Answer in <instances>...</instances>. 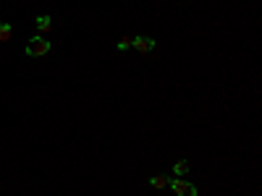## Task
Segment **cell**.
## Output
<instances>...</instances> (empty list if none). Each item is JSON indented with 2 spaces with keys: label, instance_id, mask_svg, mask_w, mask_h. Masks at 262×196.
<instances>
[{
  "label": "cell",
  "instance_id": "obj_4",
  "mask_svg": "<svg viewBox=\"0 0 262 196\" xmlns=\"http://www.w3.org/2000/svg\"><path fill=\"white\" fill-rule=\"evenodd\" d=\"M50 29H53V18L50 16H37V32L48 34Z\"/></svg>",
  "mask_w": 262,
  "mask_h": 196
},
{
  "label": "cell",
  "instance_id": "obj_8",
  "mask_svg": "<svg viewBox=\"0 0 262 196\" xmlns=\"http://www.w3.org/2000/svg\"><path fill=\"white\" fill-rule=\"evenodd\" d=\"M131 45H134V37H121L118 39V53H123V50H131Z\"/></svg>",
  "mask_w": 262,
  "mask_h": 196
},
{
  "label": "cell",
  "instance_id": "obj_7",
  "mask_svg": "<svg viewBox=\"0 0 262 196\" xmlns=\"http://www.w3.org/2000/svg\"><path fill=\"white\" fill-rule=\"evenodd\" d=\"M186 173H189V162L186 160H179L176 165H173V176H176V178H184Z\"/></svg>",
  "mask_w": 262,
  "mask_h": 196
},
{
  "label": "cell",
  "instance_id": "obj_6",
  "mask_svg": "<svg viewBox=\"0 0 262 196\" xmlns=\"http://www.w3.org/2000/svg\"><path fill=\"white\" fill-rule=\"evenodd\" d=\"M11 37H13V27L8 21H0V42H8Z\"/></svg>",
  "mask_w": 262,
  "mask_h": 196
},
{
  "label": "cell",
  "instance_id": "obj_3",
  "mask_svg": "<svg viewBox=\"0 0 262 196\" xmlns=\"http://www.w3.org/2000/svg\"><path fill=\"white\" fill-rule=\"evenodd\" d=\"M131 47H134L137 53H142V55H147V53H152V50H155V39H152V37H134V45H131Z\"/></svg>",
  "mask_w": 262,
  "mask_h": 196
},
{
  "label": "cell",
  "instance_id": "obj_2",
  "mask_svg": "<svg viewBox=\"0 0 262 196\" xmlns=\"http://www.w3.org/2000/svg\"><path fill=\"white\" fill-rule=\"evenodd\" d=\"M168 186L173 188L176 196H200V188H196L194 183H189V181H184V178H170Z\"/></svg>",
  "mask_w": 262,
  "mask_h": 196
},
{
  "label": "cell",
  "instance_id": "obj_1",
  "mask_svg": "<svg viewBox=\"0 0 262 196\" xmlns=\"http://www.w3.org/2000/svg\"><path fill=\"white\" fill-rule=\"evenodd\" d=\"M50 39L48 37H32L29 42H27V55L29 58H45L48 53H50Z\"/></svg>",
  "mask_w": 262,
  "mask_h": 196
},
{
  "label": "cell",
  "instance_id": "obj_5",
  "mask_svg": "<svg viewBox=\"0 0 262 196\" xmlns=\"http://www.w3.org/2000/svg\"><path fill=\"white\" fill-rule=\"evenodd\" d=\"M147 183H149L152 188H158V191H163V188H165V186L170 183V178H168V176H152V178H149Z\"/></svg>",
  "mask_w": 262,
  "mask_h": 196
}]
</instances>
